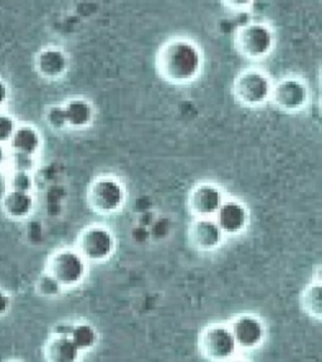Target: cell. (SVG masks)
I'll return each mask as SVG.
<instances>
[{
    "instance_id": "1",
    "label": "cell",
    "mask_w": 322,
    "mask_h": 362,
    "mask_svg": "<svg viewBox=\"0 0 322 362\" xmlns=\"http://www.w3.org/2000/svg\"><path fill=\"white\" fill-rule=\"evenodd\" d=\"M159 74L174 85H185L198 77L203 67V57L192 40H174L165 43L159 51Z\"/></svg>"
},
{
    "instance_id": "2",
    "label": "cell",
    "mask_w": 322,
    "mask_h": 362,
    "mask_svg": "<svg viewBox=\"0 0 322 362\" xmlns=\"http://www.w3.org/2000/svg\"><path fill=\"white\" fill-rule=\"evenodd\" d=\"M87 262L76 249H59L50 257L45 272L54 278L62 288H74L84 282L87 274Z\"/></svg>"
},
{
    "instance_id": "3",
    "label": "cell",
    "mask_w": 322,
    "mask_h": 362,
    "mask_svg": "<svg viewBox=\"0 0 322 362\" xmlns=\"http://www.w3.org/2000/svg\"><path fill=\"white\" fill-rule=\"evenodd\" d=\"M198 349L200 355L210 362L229 361L239 351L226 323H213L204 328L199 334Z\"/></svg>"
},
{
    "instance_id": "4",
    "label": "cell",
    "mask_w": 322,
    "mask_h": 362,
    "mask_svg": "<svg viewBox=\"0 0 322 362\" xmlns=\"http://www.w3.org/2000/svg\"><path fill=\"white\" fill-rule=\"evenodd\" d=\"M116 242L113 232L102 226H90L79 233L76 250L88 263H102L113 257Z\"/></svg>"
},
{
    "instance_id": "5",
    "label": "cell",
    "mask_w": 322,
    "mask_h": 362,
    "mask_svg": "<svg viewBox=\"0 0 322 362\" xmlns=\"http://www.w3.org/2000/svg\"><path fill=\"white\" fill-rule=\"evenodd\" d=\"M125 189L119 180L102 176L93 181L87 192V202L97 214L110 215L119 211L125 203Z\"/></svg>"
},
{
    "instance_id": "6",
    "label": "cell",
    "mask_w": 322,
    "mask_h": 362,
    "mask_svg": "<svg viewBox=\"0 0 322 362\" xmlns=\"http://www.w3.org/2000/svg\"><path fill=\"white\" fill-rule=\"evenodd\" d=\"M271 79L260 69H247L238 74L233 85V93L246 106H260L271 97Z\"/></svg>"
},
{
    "instance_id": "7",
    "label": "cell",
    "mask_w": 322,
    "mask_h": 362,
    "mask_svg": "<svg viewBox=\"0 0 322 362\" xmlns=\"http://www.w3.org/2000/svg\"><path fill=\"white\" fill-rule=\"evenodd\" d=\"M236 47L242 56L260 59L273 48V33L265 24L251 23L238 29Z\"/></svg>"
},
{
    "instance_id": "8",
    "label": "cell",
    "mask_w": 322,
    "mask_h": 362,
    "mask_svg": "<svg viewBox=\"0 0 322 362\" xmlns=\"http://www.w3.org/2000/svg\"><path fill=\"white\" fill-rule=\"evenodd\" d=\"M238 350L251 351L260 347L266 339V325L260 317L242 313L234 317L228 325Z\"/></svg>"
},
{
    "instance_id": "9",
    "label": "cell",
    "mask_w": 322,
    "mask_h": 362,
    "mask_svg": "<svg viewBox=\"0 0 322 362\" xmlns=\"http://www.w3.org/2000/svg\"><path fill=\"white\" fill-rule=\"evenodd\" d=\"M271 97L280 110L284 112H297L307 105L309 90L301 79L286 78L273 86Z\"/></svg>"
},
{
    "instance_id": "10",
    "label": "cell",
    "mask_w": 322,
    "mask_h": 362,
    "mask_svg": "<svg viewBox=\"0 0 322 362\" xmlns=\"http://www.w3.org/2000/svg\"><path fill=\"white\" fill-rule=\"evenodd\" d=\"M224 202L223 192L214 184L203 182L192 189L189 195V210L195 218H214Z\"/></svg>"
},
{
    "instance_id": "11",
    "label": "cell",
    "mask_w": 322,
    "mask_h": 362,
    "mask_svg": "<svg viewBox=\"0 0 322 362\" xmlns=\"http://www.w3.org/2000/svg\"><path fill=\"white\" fill-rule=\"evenodd\" d=\"M223 238L224 234L213 218H197L189 226V242L202 252L218 248Z\"/></svg>"
},
{
    "instance_id": "12",
    "label": "cell",
    "mask_w": 322,
    "mask_h": 362,
    "mask_svg": "<svg viewBox=\"0 0 322 362\" xmlns=\"http://www.w3.org/2000/svg\"><path fill=\"white\" fill-rule=\"evenodd\" d=\"M224 235H238L248 224V211L237 200H224L214 218Z\"/></svg>"
},
{
    "instance_id": "13",
    "label": "cell",
    "mask_w": 322,
    "mask_h": 362,
    "mask_svg": "<svg viewBox=\"0 0 322 362\" xmlns=\"http://www.w3.org/2000/svg\"><path fill=\"white\" fill-rule=\"evenodd\" d=\"M45 362H79L82 352L76 347L68 334H52L43 349Z\"/></svg>"
},
{
    "instance_id": "14",
    "label": "cell",
    "mask_w": 322,
    "mask_h": 362,
    "mask_svg": "<svg viewBox=\"0 0 322 362\" xmlns=\"http://www.w3.org/2000/svg\"><path fill=\"white\" fill-rule=\"evenodd\" d=\"M67 57L59 49L50 48L40 52L37 58V68L43 77L50 79H56L62 77L67 71Z\"/></svg>"
},
{
    "instance_id": "15",
    "label": "cell",
    "mask_w": 322,
    "mask_h": 362,
    "mask_svg": "<svg viewBox=\"0 0 322 362\" xmlns=\"http://www.w3.org/2000/svg\"><path fill=\"white\" fill-rule=\"evenodd\" d=\"M34 203L30 192H14L11 190L3 202V209L11 219H24L32 213Z\"/></svg>"
},
{
    "instance_id": "16",
    "label": "cell",
    "mask_w": 322,
    "mask_h": 362,
    "mask_svg": "<svg viewBox=\"0 0 322 362\" xmlns=\"http://www.w3.org/2000/svg\"><path fill=\"white\" fill-rule=\"evenodd\" d=\"M11 150L14 153H25L34 156L40 147V136L32 126L17 127L11 140Z\"/></svg>"
},
{
    "instance_id": "17",
    "label": "cell",
    "mask_w": 322,
    "mask_h": 362,
    "mask_svg": "<svg viewBox=\"0 0 322 362\" xmlns=\"http://www.w3.org/2000/svg\"><path fill=\"white\" fill-rule=\"evenodd\" d=\"M67 126L74 129L87 127L93 119V108L85 100H72L63 106Z\"/></svg>"
},
{
    "instance_id": "18",
    "label": "cell",
    "mask_w": 322,
    "mask_h": 362,
    "mask_svg": "<svg viewBox=\"0 0 322 362\" xmlns=\"http://www.w3.org/2000/svg\"><path fill=\"white\" fill-rule=\"evenodd\" d=\"M68 337L82 354L95 349L98 342L96 328L88 322L72 323Z\"/></svg>"
},
{
    "instance_id": "19",
    "label": "cell",
    "mask_w": 322,
    "mask_h": 362,
    "mask_svg": "<svg viewBox=\"0 0 322 362\" xmlns=\"http://www.w3.org/2000/svg\"><path fill=\"white\" fill-rule=\"evenodd\" d=\"M321 282L317 281L309 284L305 291L301 293V308L305 311L306 315L315 318L317 321L321 320Z\"/></svg>"
},
{
    "instance_id": "20",
    "label": "cell",
    "mask_w": 322,
    "mask_h": 362,
    "mask_svg": "<svg viewBox=\"0 0 322 362\" xmlns=\"http://www.w3.org/2000/svg\"><path fill=\"white\" fill-rule=\"evenodd\" d=\"M62 286L57 282L54 278L51 277L47 272H45L35 283V292L40 297L45 298H54L62 292Z\"/></svg>"
},
{
    "instance_id": "21",
    "label": "cell",
    "mask_w": 322,
    "mask_h": 362,
    "mask_svg": "<svg viewBox=\"0 0 322 362\" xmlns=\"http://www.w3.org/2000/svg\"><path fill=\"white\" fill-rule=\"evenodd\" d=\"M13 169V173H29L33 169L34 156L25 153H14L11 151L8 156V161Z\"/></svg>"
},
{
    "instance_id": "22",
    "label": "cell",
    "mask_w": 322,
    "mask_h": 362,
    "mask_svg": "<svg viewBox=\"0 0 322 362\" xmlns=\"http://www.w3.org/2000/svg\"><path fill=\"white\" fill-rule=\"evenodd\" d=\"M9 185L11 190L14 192H30L33 187V180L29 173H13Z\"/></svg>"
},
{
    "instance_id": "23",
    "label": "cell",
    "mask_w": 322,
    "mask_h": 362,
    "mask_svg": "<svg viewBox=\"0 0 322 362\" xmlns=\"http://www.w3.org/2000/svg\"><path fill=\"white\" fill-rule=\"evenodd\" d=\"M17 130L14 119L11 116L0 113V145L4 142H11L13 134Z\"/></svg>"
},
{
    "instance_id": "24",
    "label": "cell",
    "mask_w": 322,
    "mask_h": 362,
    "mask_svg": "<svg viewBox=\"0 0 322 362\" xmlns=\"http://www.w3.org/2000/svg\"><path fill=\"white\" fill-rule=\"evenodd\" d=\"M47 121L50 126L53 129H63L67 126V121H66V116H64V110L63 106H53L50 108V111L47 112Z\"/></svg>"
},
{
    "instance_id": "25",
    "label": "cell",
    "mask_w": 322,
    "mask_h": 362,
    "mask_svg": "<svg viewBox=\"0 0 322 362\" xmlns=\"http://www.w3.org/2000/svg\"><path fill=\"white\" fill-rule=\"evenodd\" d=\"M11 297L4 289H0V317H4L11 312Z\"/></svg>"
},
{
    "instance_id": "26",
    "label": "cell",
    "mask_w": 322,
    "mask_h": 362,
    "mask_svg": "<svg viewBox=\"0 0 322 362\" xmlns=\"http://www.w3.org/2000/svg\"><path fill=\"white\" fill-rule=\"evenodd\" d=\"M6 98H8V90H6V85L0 81V106H3L6 103Z\"/></svg>"
},
{
    "instance_id": "27",
    "label": "cell",
    "mask_w": 322,
    "mask_h": 362,
    "mask_svg": "<svg viewBox=\"0 0 322 362\" xmlns=\"http://www.w3.org/2000/svg\"><path fill=\"white\" fill-rule=\"evenodd\" d=\"M6 161H8V155L3 145H0V169L6 164Z\"/></svg>"
},
{
    "instance_id": "28",
    "label": "cell",
    "mask_w": 322,
    "mask_h": 362,
    "mask_svg": "<svg viewBox=\"0 0 322 362\" xmlns=\"http://www.w3.org/2000/svg\"><path fill=\"white\" fill-rule=\"evenodd\" d=\"M226 362H251L248 360H246V358H242V357H233L232 360H229V361Z\"/></svg>"
},
{
    "instance_id": "29",
    "label": "cell",
    "mask_w": 322,
    "mask_h": 362,
    "mask_svg": "<svg viewBox=\"0 0 322 362\" xmlns=\"http://www.w3.org/2000/svg\"><path fill=\"white\" fill-rule=\"evenodd\" d=\"M8 362H19V361H8Z\"/></svg>"
}]
</instances>
